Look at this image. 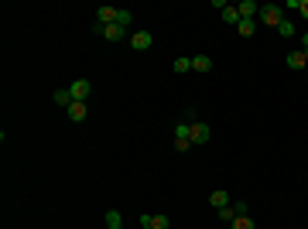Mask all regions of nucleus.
I'll return each mask as SVG.
<instances>
[{
    "label": "nucleus",
    "instance_id": "6e6552de",
    "mask_svg": "<svg viewBox=\"0 0 308 229\" xmlns=\"http://www.w3.org/2000/svg\"><path fill=\"white\" fill-rule=\"evenodd\" d=\"M236 11H240V21H253V14H260V7L253 0H243V4H236Z\"/></svg>",
    "mask_w": 308,
    "mask_h": 229
},
{
    "label": "nucleus",
    "instance_id": "f257e3e1",
    "mask_svg": "<svg viewBox=\"0 0 308 229\" xmlns=\"http://www.w3.org/2000/svg\"><path fill=\"white\" fill-rule=\"evenodd\" d=\"M92 31H96V35H103L106 41H120V38H130V35H127V28H124V24H106V28H103V24H96V21H92Z\"/></svg>",
    "mask_w": 308,
    "mask_h": 229
},
{
    "label": "nucleus",
    "instance_id": "2eb2a0df",
    "mask_svg": "<svg viewBox=\"0 0 308 229\" xmlns=\"http://www.w3.org/2000/svg\"><path fill=\"white\" fill-rule=\"evenodd\" d=\"M223 21H226V24H233V28H236V24H240V11H236V7H229V4H226V7H223Z\"/></svg>",
    "mask_w": 308,
    "mask_h": 229
},
{
    "label": "nucleus",
    "instance_id": "6ab92c4d",
    "mask_svg": "<svg viewBox=\"0 0 308 229\" xmlns=\"http://www.w3.org/2000/svg\"><path fill=\"white\" fill-rule=\"evenodd\" d=\"M168 226H171L168 216H154V219H151V229H168Z\"/></svg>",
    "mask_w": 308,
    "mask_h": 229
},
{
    "label": "nucleus",
    "instance_id": "a211bd4d",
    "mask_svg": "<svg viewBox=\"0 0 308 229\" xmlns=\"http://www.w3.org/2000/svg\"><path fill=\"white\" fill-rule=\"evenodd\" d=\"M106 226H110V229H120V226H124L120 212H106Z\"/></svg>",
    "mask_w": 308,
    "mask_h": 229
},
{
    "label": "nucleus",
    "instance_id": "4468645a",
    "mask_svg": "<svg viewBox=\"0 0 308 229\" xmlns=\"http://www.w3.org/2000/svg\"><path fill=\"white\" fill-rule=\"evenodd\" d=\"M171 69L178 72V75H185V72H192V58H175V62H171Z\"/></svg>",
    "mask_w": 308,
    "mask_h": 229
},
{
    "label": "nucleus",
    "instance_id": "423d86ee",
    "mask_svg": "<svg viewBox=\"0 0 308 229\" xmlns=\"http://www.w3.org/2000/svg\"><path fill=\"white\" fill-rule=\"evenodd\" d=\"M120 21V7H96V24H116Z\"/></svg>",
    "mask_w": 308,
    "mask_h": 229
},
{
    "label": "nucleus",
    "instance_id": "f3484780",
    "mask_svg": "<svg viewBox=\"0 0 308 229\" xmlns=\"http://www.w3.org/2000/svg\"><path fill=\"white\" fill-rule=\"evenodd\" d=\"M236 216H240V212H236V206H226V209H219V219H223L226 226H229V222H233Z\"/></svg>",
    "mask_w": 308,
    "mask_h": 229
},
{
    "label": "nucleus",
    "instance_id": "ddd939ff",
    "mask_svg": "<svg viewBox=\"0 0 308 229\" xmlns=\"http://www.w3.org/2000/svg\"><path fill=\"white\" fill-rule=\"evenodd\" d=\"M52 99H55V106H62V110H68V106L76 103V99H72V92H68V89H58L55 96H52Z\"/></svg>",
    "mask_w": 308,
    "mask_h": 229
},
{
    "label": "nucleus",
    "instance_id": "4be33fe9",
    "mask_svg": "<svg viewBox=\"0 0 308 229\" xmlns=\"http://www.w3.org/2000/svg\"><path fill=\"white\" fill-rule=\"evenodd\" d=\"M233 206H236L240 216H250V206H247V202H233Z\"/></svg>",
    "mask_w": 308,
    "mask_h": 229
},
{
    "label": "nucleus",
    "instance_id": "f03ea898",
    "mask_svg": "<svg viewBox=\"0 0 308 229\" xmlns=\"http://www.w3.org/2000/svg\"><path fill=\"white\" fill-rule=\"evenodd\" d=\"M188 137H192V147H202L205 140L212 137V130H209V123L195 120V123H188Z\"/></svg>",
    "mask_w": 308,
    "mask_h": 229
},
{
    "label": "nucleus",
    "instance_id": "1a4fd4ad",
    "mask_svg": "<svg viewBox=\"0 0 308 229\" xmlns=\"http://www.w3.org/2000/svg\"><path fill=\"white\" fill-rule=\"evenodd\" d=\"M65 113H68V120H72V123H82V120H86V113H89V106H86V103H72Z\"/></svg>",
    "mask_w": 308,
    "mask_h": 229
},
{
    "label": "nucleus",
    "instance_id": "39448f33",
    "mask_svg": "<svg viewBox=\"0 0 308 229\" xmlns=\"http://www.w3.org/2000/svg\"><path fill=\"white\" fill-rule=\"evenodd\" d=\"M68 92H72V99H76V103H86V99H89V92H92V86H89V79H76L72 86H68Z\"/></svg>",
    "mask_w": 308,
    "mask_h": 229
},
{
    "label": "nucleus",
    "instance_id": "9b49d317",
    "mask_svg": "<svg viewBox=\"0 0 308 229\" xmlns=\"http://www.w3.org/2000/svg\"><path fill=\"white\" fill-rule=\"evenodd\" d=\"M209 206H212V209H216V212H219V209H226V206H233V202H229V195L223 192V188H216V192L209 195Z\"/></svg>",
    "mask_w": 308,
    "mask_h": 229
},
{
    "label": "nucleus",
    "instance_id": "412c9836",
    "mask_svg": "<svg viewBox=\"0 0 308 229\" xmlns=\"http://www.w3.org/2000/svg\"><path fill=\"white\" fill-rule=\"evenodd\" d=\"M236 31H240L243 38H250V35H253V21H240V24H236Z\"/></svg>",
    "mask_w": 308,
    "mask_h": 229
},
{
    "label": "nucleus",
    "instance_id": "aec40b11",
    "mask_svg": "<svg viewBox=\"0 0 308 229\" xmlns=\"http://www.w3.org/2000/svg\"><path fill=\"white\" fill-rule=\"evenodd\" d=\"M277 31H281L285 38H295V24H291V21H281V24H277Z\"/></svg>",
    "mask_w": 308,
    "mask_h": 229
},
{
    "label": "nucleus",
    "instance_id": "20e7f679",
    "mask_svg": "<svg viewBox=\"0 0 308 229\" xmlns=\"http://www.w3.org/2000/svg\"><path fill=\"white\" fill-rule=\"evenodd\" d=\"M175 150H178V154L192 150V137H188V123H178V126H175Z\"/></svg>",
    "mask_w": 308,
    "mask_h": 229
},
{
    "label": "nucleus",
    "instance_id": "9d476101",
    "mask_svg": "<svg viewBox=\"0 0 308 229\" xmlns=\"http://www.w3.org/2000/svg\"><path fill=\"white\" fill-rule=\"evenodd\" d=\"M288 69H308V55L305 52H301V48H298V52H291V55H288Z\"/></svg>",
    "mask_w": 308,
    "mask_h": 229
},
{
    "label": "nucleus",
    "instance_id": "dca6fc26",
    "mask_svg": "<svg viewBox=\"0 0 308 229\" xmlns=\"http://www.w3.org/2000/svg\"><path fill=\"white\" fill-rule=\"evenodd\" d=\"M229 229H253V219L250 216H236L233 222H229Z\"/></svg>",
    "mask_w": 308,
    "mask_h": 229
},
{
    "label": "nucleus",
    "instance_id": "f8f14e48",
    "mask_svg": "<svg viewBox=\"0 0 308 229\" xmlns=\"http://www.w3.org/2000/svg\"><path fill=\"white\" fill-rule=\"evenodd\" d=\"M192 72H202V75L205 72H212V58L209 55H195L192 58Z\"/></svg>",
    "mask_w": 308,
    "mask_h": 229
},
{
    "label": "nucleus",
    "instance_id": "0eeeda50",
    "mask_svg": "<svg viewBox=\"0 0 308 229\" xmlns=\"http://www.w3.org/2000/svg\"><path fill=\"white\" fill-rule=\"evenodd\" d=\"M151 45H154L151 31H134V35H130V48H134V52H148Z\"/></svg>",
    "mask_w": 308,
    "mask_h": 229
},
{
    "label": "nucleus",
    "instance_id": "b1692460",
    "mask_svg": "<svg viewBox=\"0 0 308 229\" xmlns=\"http://www.w3.org/2000/svg\"><path fill=\"white\" fill-rule=\"evenodd\" d=\"M301 52H308V31L301 35Z\"/></svg>",
    "mask_w": 308,
    "mask_h": 229
},
{
    "label": "nucleus",
    "instance_id": "5701e85b",
    "mask_svg": "<svg viewBox=\"0 0 308 229\" xmlns=\"http://www.w3.org/2000/svg\"><path fill=\"white\" fill-rule=\"evenodd\" d=\"M298 14H301V17L308 21V0H301V7H298Z\"/></svg>",
    "mask_w": 308,
    "mask_h": 229
},
{
    "label": "nucleus",
    "instance_id": "7ed1b4c3",
    "mask_svg": "<svg viewBox=\"0 0 308 229\" xmlns=\"http://www.w3.org/2000/svg\"><path fill=\"white\" fill-rule=\"evenodd\" d=\"M260 21L267 24V28H277V24L285 21V17H281V7H277V4H264L260 7Z\"/></svg>",
    "mask_w": 308,
    "mask_h": 229
}]
</instances>
